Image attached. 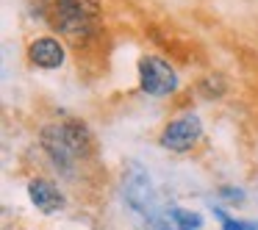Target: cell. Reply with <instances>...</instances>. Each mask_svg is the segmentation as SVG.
Instances as JSON below:
<instances>
[{"label": "cell", "mask_w": 258, "mask_h": 230, "mask_svg": "<svg viewBox=\"0 0 258 230\" xmlns=\"http://www.w3.org/2000/svg\"><path fill=\"white\" fill-rule=\"evenodd\" d=\"M122 194H125V202H128V211H131V216H134L136 227L139 230H156L161 213H158V205H156V194H153L150 178H147L139 167H134L125 175Z\"/></svg>", "instance_id": "1"}, {"label": "cell", "mask_w": 258, "mask_h": 230, "mask_svg": "<svg viewBox=\"0 0 258 230\" xmlns=\"http://www.w3.org/2000/svg\"><path fill=\"white\" fill-rule=\"evenodd\" d=\"M97 14H100L97 0H56V25L73 39L95 31Z\"/></svg>", "instance_id": "2"}, {"label": "cell", "mask_w": 258, "mask_h": 230, "mask_svg": "<svg viewBox=\"0 0 258 230\" xmlns=\"http://www.w3.org/2000/svg\"><path fill=\"white\" fill-rule=\"evenodd\" d=\"M139 84L147 95L164 97L169 92L178 89V75L167 61H161L158 56H147L139 61Z\"/></svg>", "instance_id": "3"}, {"label": "cell", "mask_w": 258, "mask_h": 230, "mask_svg": "<svg viewBox=\"0 0 258 230\" xmlns=\"http://www.w3.org/2000/svg\"><path fill=\"white\" fill-rule=\"evenodd\" d=\"M200 133H203L200 119H197L195 114H186V117L175 119V122H169L167 128H164V133H161V144L167 147V150L183 152V150H191V147L197 144Z\"/></svg>", "instance_id": "4"}, {"label": "cell", "mask_w": 258, "mask_h": 230, "mask_svg": "<svg viewBox=\"0 0 258 230\" xmlns=\"http://www.w3.org/2000/svg\"><path fill=\"white\" fill-rule=\"evenodd\" d=\"M42 147H45V152L53 158V164H56V169H61V172H73V161H75V152L73 147H70L67 136H64V125H50V128L42 130Z\"/></svg>", "instance_id": "5"}, {"label": "cell", "mask_w": 258, "mask_h": 230, "mask_svg": "<svg viewBox=\"0 0 258 230\" xmlns=\"http://www.w3.org/2000/svg\"><path fill=\"white\" fill-rule=\"evenodd\" d=\"M28 194L42 213H56L64 208V194L50 183V180H31Z\"/></svg>", "instance_id": "6"}, {"label": "cell", "mask_w": 258, "mask_h": 230, "mask_svg": "<svg viewBox=\"0 0 258 230\" xmlns=\"http://www.w3.org/2000/svg\"><path fill=\"white\" fill-rule=\"evenodd\" d=\"M28 53H31V61H34L36 67L56 69L64 64V47L58 45L56 39H36Z\"/></svg>", "instance_id": "7"}, {"label": "cell", "mask_w": 258, "mask_h": 230, "mask_svg": "<svg viewBox=\"0 0 258 230\" xmlns=\"http://www.w3.org/2000/svg\"><path fill=\"white\" fill-rule=\"evenodd\" d=\"M64 136H67V141H70V147H73L75 158L92 156L95 144H92V133H89V128H86L84 122H78V119H70V122H64Z\"/></svg>", "instance_id": "8"}, {"label": "cell", "mask_w": 258, "mask_h": 230, "mask_svg": "<svg viewBox=\"0 0 258 230\" xmlns=\"http://www.w3.org/2000/svg\"><path fill=\"white\" fill-rule=\"evenodd\" d=\"M167 213L172 216V222L178 224L180 230H200L203 227V216H200V213H195V211H186V208L172 205Z\"/></svg>", "instance_id": "9"}, {"label": "cell", "mask_w": 258, "mask_h": 230, "mask_svg": "<svg viewBox=\"0 0 258 230\" xmlns=\"http://www.w3.org/2000/svg\"><path fill=\"white\" fill-rule=\"evenodd\" d=\"M217 213H219V219H222V230H258V222H241V219H230V216H225L219 208H217Z\"/></svg>", "instance_id": "10"}, {"label": "cell", "mask_w": 258, "mask_h": 230, "mask_svg": "<svg viewBox=\"0 0 258 230\" xmlns=\"http://www.w3.org/2000/svg\"><path fill=\"white\" fill-rule=\"evenodd\" d=\"M156 230H180V227L172 222V216H169V213L164 211L161 216H158V224H156Z\"/></svg>", "instance_id": "11"}, {"label": "cell", "mask_w": 258, "mask_h": 230, "mask_svg": "<svg viewBox=\"0 0 258 230\" xmlns=\"http://www.w3.org/2000/svg\"><path fill=\"white\" fill-rule=\"evenodd\" d=\"M219 194H222V197H228V200H241V197H244L239 189H219Z\"/></svg>", "instance_id": "12"}]
</instances>
